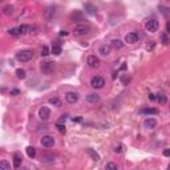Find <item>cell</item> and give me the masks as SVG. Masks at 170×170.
<instances>
[{
  "label": "cell",
  "instance_id": "obj_1",
  "mask_svg": "<svg viewBox=\"0 0 170 170\" xmlns=\"http://www.w3.org/2000/svg\"><path fill=\"white\" fill-rule=\"evenodd\" d=\"M89 31H90L89 24H84V23H81V24H77L76 27H75L73 33H75V36H84V35H87Z\"/></svg>",
  "mask_w": 170,
  "mask_h": 170
},
{
  "label": "cell",
  "instance_id": "obj_2",
  "mask_svg": "<svg viewBox=\"0 0 170 170\" xmlns=\"http://www.w3.org/2000/svg\"><path fill=\"white\" fill-rule=\"evenodd\" d=\"M32 56H33V52L32 51H20V52L16 53V59L21 63H27L29 60L32 59Z\"/></svg>",
  "mask_w": 170,
  "mask_h": 170
},
{
  "label": "cell",
  "instance_id": "obj_3",
  "mask_svg": "<svg viewBox=\"0 0 170 170\" xmlns=\"http://www.w3.org/2000/svg\"><path fill=\"white\" fill-rule=\"evenodd\" d=\"M40 69H41V72L44 75H51L55 70V63L53 61H44V63H41Z\"/></svg>",
  "mask_w": 170,
  "mask_h": 170
},
{
  "label": "cell",
  "instance_id": "obj_4",
  "mask_svg": "<svg viewBox=\"0 0 170 170\" xmlns=\"http://www.w3.org/2000/svg\"><path fill=\"white\" fill-rule=\"evenodd\" d=\"M90 85H92V88H94V89H101V88L105 85V80L101 76H94V77H92V80H90Z\"/></svg>",
  "mask_w": 170,
  "mask_h": 170
},
{
  "label": "cell",
  "instance_id": "obj_5",
  "mask_svg": "<svg viewBox=\"0 0 170 170\" xmlns=\"http://www.w3.org/2000/svg\"><path fill=\"white\" fill-rule=\"evenodd\" d=\"M145 28H146V31L148 32L154 33V32H157V29H158V21H157L156 19H150V20L146 21Z\"/></svg>",
  "mask_w": 170,
  "mask_h": 170
},
{
  "label": "cell",
  "instance_id": "obj_6",
  "mask_svg": "<svg viewBox=\"0 0 170 170\" xmlns=\"http://www.w3.org/2000/svg\"><path fill=\"white\" fill-rule=\"evenodd\" d=\"M138 39H140L138 32H129L125 36V41L129 43V44H134V43L138 41Z\"/></svg>",
  "mask_w": 170,
  "mask_h": 170
},
{
  "label": "cell",
  "instance_id": "obj_7",
  "mask_svg": "<svg viewBox=\"0 0 170 170\" xmlns=\"http://www.w3.org/2000/svg\"><path fill=\"white\" fill-rule=\"evenodd\" d=\"M41 145L44 148H52L55 145V138H53L52 135H44L41 138Z\"/></svg>",
  "mask_w": 170,
  "mask_h": 170
},
{
  "label": "cell",
  "instance_id": "obj_8",
  "mask_svg": "<svg viewBox=\"0 0 170 170\" xmlns=\"http://www.w3.org/2000/svg\"><path fill=\"white\" fill-rule=\"evenodd\" d=\"M39 117L41 118V120H44V121H47V120L51 117V110H49V108H47V106L40 108V110H39Z\"/></svg>",
  "mask_w": 170,
  "mask_h": 170
},
{
  "label": "cell",
  "instance_id": "obj_9",
  "mask_svg": "<svg viewBox=\"0 0 170 170\" xmlns=\"http://www.w3.org/2000/svg\"><path fill=\"white\" fill-rule=\"evenodd\" d=\"M65 100L66 102H69V104H76L77 101H79V94L76 92H68L65 94Z\"/></svg>",
  "mask_w": 170,
  "mask_h": 170
},
{
  "label": "cell",
  "instance_id": "obj_10",
  "mask_svg": "<svg viewBox=\"0 0 170 170\" xmlns=\"http://www.w3.org/2000/svg\"><path fill=\"white\" fill-rule=\"evenodd\" d=\"M87 64L90 66V68H97V66L100 65V60H98L96 56L92 55V56H89V57H88Z\"/></svg>",
  "mask_w": 170,
  "mask_h": 170
},
{
  "label": "cell",
  "instance_id": "obj_11",
  "mask_svg": "<svg viewBox=\"0 0 170 170\" xmlns=\"http://www.w3.org/2000/svg\"><path fill=\"white\" fill-rule=\"evenodd\" d=\"M84 8H85V12H87L88 15H90V16H94V15L97 14V8L94 7L93 4L85 3V4H84Z\"/></svg>",
  "mask_w": 170,
  "mask_h": 170
},
{
  "label": "cell",
  "instance_id": "obj_12",
  "mask_svg": "<svg viewBox=\"0 0 170 170\" xmlns=\"http://www.w3.org/2000/svg\"><path fill=\"white\" fill-rule=\"evenodd\" d=\"M87 101L90 104H97V102H100V96L97 93H89L87 96Z\"/></svg>",
  "mask_w": 170,
  "mask_h": 170
},
{
  "label": "cell",
  "instance_id": "obj_13",
  "mask_svg": "<svg viewBox=\"0 0 170 170\" xmlns=\"http://www.w3.org/2000/svg\"><path fill=\"white\" fill-rule=\"evenodd\" d=\"M110 49H112V45L104 44V45H101V47H100V49H98V53H101L102 56H108L109 53H110Z\"/></svg>",
  "mask_w": 170,
  "mask_h": 170
},
{
  "label": "cell",
  "instance_id": "obj_14",
  "mask_svg": "<svg viewBox=\"0 0 170 170\" xmlns=\"http://www.w3.org/2000/svg\"><path fill=\"white\" fill-rule=\"evenodd\" d=\"M144 125H145V128H148V129H154L157 126V121L154 120V118H146L145 122H144Z\"/></svg>",
  "mask_w": 170,
  "mask_h": 170
},
{
  "label": "cell",
  "instance_id": "obj_15",
  "mask_svg": "<svg viewBox=\"0 0 170 170\" xmlns=\"http://www.w3.org/2000/svg\"><path fill=\"white\" fill-rule=\"evenodd\" d=\"M21 161H23V158H21L20 154H19V153H15L14 154V167L19 169V167L21 166Z\"/></svg>",
  "mask_w": 170,
  "mask_h": 170
},
{
  "label": "cell",
  "instance_id": "obj_16",
  "mask_svg": "<svg viewBox=\"0 0 170 170\" xmlns=\"http://www.w3.org/2000/svg\"><path fill=\"white\" fill-rule=\"evenodd\" d=\"M140 113H141V114H157L158 110L154 109V108H142V109L140 110Z\"/></svg>",
  "mask_w": 170,
  "mask_h": 170
},
{
  "label": "cell",
  "instance_id": "obj_17",
  "mask_svg": "<svg viewBox=\"0 0 170 170\" xmlns=\"http://www.w3.org/2000/svg\"><path fill=\"white\" fill-rule=\"evenodd\" d=\"M87 152H88V154L92 157V160H93V161H96V162H97V161H100V156H98V154L94 152L93 149H90V148H89V149H87Z\"/></svg>",
  "mask_w": 170,
  "mask_h": 170
},
{
  "label": "cell",
  "instance_id": "obj_18",
  "mask_svg": "<svg viewBox=\"0 0 170 170\" xmlns=\"http://www.w3.org/2000/svg\"><path fill=\"white\" fill-rule=\"evenodd\" d=\"M25 150H27V156L29 157V158H35V156H36V149L33 148V146H28Z\"/></svg>",
  "mask_w": 170,
  "mask_h": 170
},
{
  "label": "cell",
  "instance_id": "obj_19",
  "mask_svg": "<svg viewBox=\"0 0 170 170\" xmlns=\"http://www.w3.org/2000/svg\"><path fill=\"white\" fill-rule=\"evenodd\" d=\"M112 47H113L114 49H121L122 47H124V43L117 39V40H113V41H112Z\"/></svg>",
  "mask_w": 170,
  "mask_h": 170
},
{
  "label": "cell",
  "instance_id": "obj_20",
  "mask_svg": "<svg viewBox=\"0 0 170 170\" xmlns=\"http://www.w3.org/2000/svg\"><path fill=\"white\" fill-rule=\"evenodd\" d=\"M72 20H75V21H81V20H83V14H81L80 11H75V14L72 15Z\"/></svg>",
  "mask_w": 170,
  "mask_h": 170
},
{
  "label": "cell",
  "instance_id": "obj_21",
  "mask_svg": "<svg viewBox=\"0 0 170 170\" xmlns=\"http://www.w3.org/2000/svg\"><path fill=\"white\" fill-rule=\"evenodd\" d=\"M53 15H55V8H53V7L47 8V11H45V16H47V19H48V20H51V19H52Z\"/></svg>",
  "mask_w": 170,
  "mask_h": 170
},
{
  "label": "cell",
  "instance_id": "obj_22",
  "mask_svg": "<svg viewBox=\"0 0 170 170\" xmlns=\"http://www.w3.org/2000/svg\"><path fill=\"white\" fill-rule=\"evenodd\" d=\"M0 170H11V165L8 163V161L3 160L0 162Z\"/></svg>",
  "mask_w": 170,
  "mask_h": 170
},
{
  "label": "cell",
  "instance_id": "obj_23",
  "mask_svg": "<svg viewBox=\"0 0 170 170\" xmlns=\"http://www.w3.org/2000/svg\"><path fill=\"white\" fill-rule=\"evenodd\" d=\"M157 101L160 102V104H166V101H167V98H166V96L165 94H162V93H160V94H157Z\"/></svg>",
  "mask_w": 170,
  "mask_h": 170
},
{
  "label": "cell",
  "instance_id": "obj_24",
  "mask_svg": "<svg viewBox=\"0 0 170 170\" xmlns=\"http://www.w3.org/2000/svg\"><path fill=\"white\" fill-rule=\"evenodd\" d=\"M16 77H18V79H20V80L25 79V70H24V69H21V68L16 69Z\"/></svg>",
  "mask_w": 170,
  "mask_h": 170
},
{
  "label": "cell",
  "instance_id": "obj_25",
  "mask_svg": "<svg viewBox=\"0 0 170 170\" xmlns=\"http://www.w3.org/2000/svg\"><path fill=\"white\" fill-rule=\"evenodd\" d=\"M56 128H57V130H59L61 134H65L66 133V128H65V124H56Z\"/></svg>",
  "mask_w": 170,
  "mask_h": 170
},
{
  "label": "cell",
  "instance_id": "obj_26",
  "mask_svg": "<svg viewBox=\"0 0 170 170\" xmlns=\"http://www.w3.org/2000/svg\"><path fill=\"white\" fill-rule=\"evenodd\" d=\"M9 35H12V36H19V35H21V31H20V27H16V28H12V29H9Z\"/></svg>",
  "mask_w": 170,
  "mask_h": 170
},
{
  "label": "cell",
  "instance_id": "obj_27",
  "mask_svg": "<svg viewBox=\"0 0 170 170\" xmlns=\"http://www.w3.org/2000/svg\"><path fill=\"white\" fill-rule=\"evenodd\" d=\"M52 53L53 55H56V56H59L60 53H61V47H60V45H53L52 47Z\"/></svg>",
  "mask_w": 170,
  "mask_h": 170
},
{
  "label": "cell",
  "instance_id": "obj_28",
  "mask_svg": "<svg viewBox=\"0 0 170 170\" xmlns=\"http://www.w3.org/2000/svg\"><path fill=\"white\" fill-rule=\"evenodd\" d=\"M105 169H106V170H118L117 169V165L113 163V162H108L106 165H105Z\"/></svg>",
  "mask_w": 170,
  "mask_h": 170
},
{
  "label": "cell",
  "instance_id": "obj_29",
  "mask_svg": "<svg viewBox=\"0 0 170 170\" xmlns=\"http://www.w3.org/2000/svg\"><path fill=\"white\" fill-rule=\"evenodd\" d=\"M49 104H51V105H55V106H60V105H61V102H60L59 98L53 97V98H49Z\"/></svg>",
  "mask_w": 170,
  "mask_h": 170
},
{
  "label": "cell",
  "instance_id": "obj_30",
  "mask_svg": "<svg viewBox=\"0 0 170 170\" xmlns=\"http://www.w3.org/2000/svg\"><path fill=\"white\" fill-rule=\"evenodd\" d=\"M3 11H4V14L5 15H11L12 12H14V7H12V5H5V7L3 8Z\"/></svg>",
  "mask_w": 170,
  "mask_h": 170
},
{
  "label": "cell",
  "instance_id": "obj_31",
  "mask_svg": "<svg viewBox=\"0 0 170 170\" xmlns=\"http://www.w3.org/2000/svg\"><path fill=\"white\" fill-rule=\"evenodd\" d=\"M53 158H55L53 156H48V154H45V156H43V158H41V160L44 161V162H52V161H53Z\"/></svg>",
  "mask_w": 170,
  "mask_h": 170
},
{
  "label": "cell",
  "instance_id": "obj_32",
  "mask_svg": "<svg viewBox=\"0 0 170 170\" xmlns=\"http://www.w3.org/2000/svg\"><path fill=\"white\" fill-rule=\"evenodd\" d=\"M124 152V145H121V144H118V145H116V148H114V153H122Z\"/></svg>",
  "mask_w": 170,
  "mask_h": 170
},
{
  "label": "cell",
  "instance_id": "obj_33",
  "mask_svg": "<svg viewBox=\"0 0 170 170\" xmlns=\"http://www.w3.org/2000/svg\"><path fill=\"white\" fill-rule=\"evenodd\" d=\"M48 55H49V48L47 45H44L41 49V56H48Z\"/></svg>",
  "mask_w": 170,
  "mask_h": 170
},
{
  "label": "cell",
  "instance_id": "obj_34",
  "mask_svg": "<svg viewBox=\"0 0 170 170\" xmlns=\"http://www.w3.org/2000/svg\"><path fill=\"white\" fill-rule=\"evenodd\" d=\"M161 40H162V43H163L165 45L170 43V41H169V39H167V35H166V33H162V36H161Z\"/></svg>",
  "mask_w": 170,
  "mask_h": 170
},
{
  "label": "cell",
  "instance_id": "obj_35",
  "mask_svg": "<svg viewBox=\"0 0 170 170\" xmlns=\"http://www.w3.org/2000/svg\"><path fill=\"white\" fill-rule=\"evenodd\" d=\"M160 11H162L163 15H170V9L166 7H163V5H160Z\"/></svg>",
  "mask_w": 170,
  "mask_h": 170
},
{
  "label": "cell",
  "instance_id": "obj_36",
  "mask_svg": "<svg viewBox=\"0 0 170 170\" xmlns=\"http://www.w3.org/2000/svg\"><path fill=\"white\" fill-rule=\"evenodd\" d=\"M121 81H122V84H125V85H126V84L130 81V77H129L128 75H124V76L121 77Z\"/></svg>",
  "mask_w": 170,
  "mask_h": 170
},
{
  "label": "cell",
  "instance_id": "obj_37",
  "mask_svg": "<svg viewBox=\"0 0 170 170\" xmlns=\"http://www.w3.org/2000/svg\"><path fill=\"white\" fill-rule=\"evenodd\" d=\"M153 48H154V41H150V44L146 47V49L148 51H153Z\"/></svg>",
  "mask_w": 170,
  "mask_h": 170
},
{
  "label": "cell",
  "instance_id": "obj_38",
  "mask_svg": "<svg viewBox=\"0 0 170 170\" xmlns=\"http://www.w3.org/2000/svg\"><path fill=\"white\" fill-rule=\"evenodd\" d=\"M20 93V90L19 89H12L11 90V96H15V94H19Z\"/></svg>",
  "mask_w": 170,
  "mask_h": 170
},
{
  "label": "cell",
  "instance_id": "obj_39",
  "mask_svg": "<svg viewBox=\"0 0 170 170\" xmlns=\"http://www.w3.org/2000/svg\"><path fill=\"white\" fill-rule=\"evenodd\" d=\"M72 121H76V122H81V121H83V117H80V116H79V117H73V118H72Z\"/></svg>",
  "mask_w": 170,
  "mask_h": 170
},
{
  "label": "cell",
  "instance_id": "obj_40",
  "mask_svg": "<svg viewBox=\"0 0 170 170\" xmlns=\"http://www.w3.org/2000/svg\"><path fill=\"white\" fill-rule=\"evenodd\" d=\"M163 156H165V157H170V149H165V150H163Z\"/></svg>",
  "mask_w": 170,
  "mask_h": 170
},
{
  "label": "cell",
  "instance_id": "obj_41",
  "mask_svg": "<svg viewBox=\"0 0 170 170\" xmlns=\"http://www.w3.org/2000/svg\"><path fill=\"white\" fill-rule=\"evenodd\" d=\"M149 98L152 101H154V100H157V97H156V94H153V93H149Z\"/></svg>",
  "mask_w": 170,
  "mask_h": 170
},
{
  "label": "cell",
  "instance_id": "obj_42",
  "mask_svg": "<svg viewBox=\"0 0 170 170\" xmlns=\"http://www.w3.org/2000/svg\"><path fill=\"white\" fill-rule=\"evenodd\" d=\"M166 31H167V33L170 35V21H167L166 23Z\"/></svg>",
  "mask_w": 170,
  "mask_h": 170
},
{
  "label": "cell",
  "instance_id": "obj_43",
  "mask_svg": "<svg viewBox=\"0 0 170 170\" xmlns=\"http://www.w3.org/2000/svg\"><path fill=\"white\" fill-rule=\"evenodd\" d=\"M66 35H68V32H66V31H61V32H60V36H66Z\"/></svg>",
  "mask_w": 170,
  "mask_h": 170
},
{
  "label": "cell",
  "instance_id": "obj_44",
  "mask_svg": "<svg viewBox=\"0 0 170 170\" xmlns=\"http://www.w3.org/2000/svg\"><path fill=\"white\" fill-rule=\"evenodd\" d=\"M20 170H28V169H27V167H21Z\"/></svg>",
  "mask_w": 170,
  "mask_h": 170
},
{
  "label": "cell",
  "instance_id": "obj_45",
  "mask_svg": "<svg viewBox=\"0 0 170 170\" xmlns=\"http://www.w3.org/2000/svg\"><path fill=\"white\" fill-rule=\"evenodd\" d=\"M167 170H170V165H169V166H167Z\"/></svg>",
  "mask_w": 170,
  "mask_h": 170
}]
</instances>
